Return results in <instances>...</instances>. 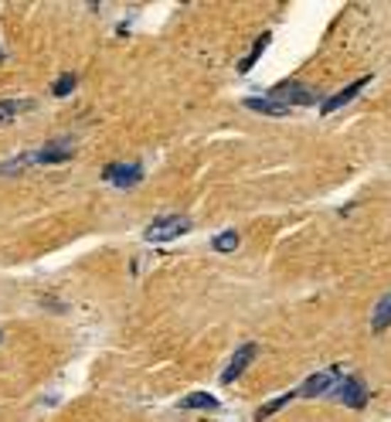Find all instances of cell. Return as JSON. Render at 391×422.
Returning <instances> with one entry per match:
<instances>
[{
  "label": "cell",
  "instance_id": "cell-10",
  "mask_svg": "<svg viewBox=\"0 0 391 422\" xmlns=\"http://www.w3.org/2000/svg\"><path fill=\"white\" fill-rule=\"evenodd\" d=\"M181 408H218V399L211 391H191L188 399H181Z\"/></svg>",
  "mask_w": 391,
  "mask_h": 422
},
{
  "label": "cell",
  "instance_id": "cell-13",
  "mask_svg": "<svg viewBox=\"0 0 391 422\" xmlns=\"http://www.w3.org/2000/svg\"><path fill=\"white\" fill-rule=\"evenodd\" d=\"M238 242H242L238 232L228 228V232H218L215 238H211V249H215V252H235V249H238Z\"/></svg>",
  "mask_w": 391,
  "mask_h": 422
},
{
  "label": "cell",
  "instance_id": "cell-6",
  "mask_svg": "<svg viewBox=\"0 0 391 422\" xmlns=\"http://www.w3.org/2000/svg\"><path fill=\"white\" fill-rule=\"evenodd\" d=\"M255 354H259V344H242L238 351H235V358L228 361V368H225V375H221V381H225V385H232L235 378L242 375V371L249 368L252 361H255Z\"/></svg>",
  "mask_w": 391,
  "mask_h": 422
},
{
  "label": "cell",
  "instance_id": "cell-7",
  "mask_svg": "<svg viewBox=\"0 0 391 422\" xmlns=\"http://www.w3.org/2000/svg\"><path fill=\"white\" fill-rule=\"evenodd\" d=\"M368 82H371V78L364 75V78H358V82H350L347 89H341V93H333V95L327 99V102H323V116H330V112H337L341 106H347V102H350V99H354V95H358L360 89L368 85Z\"/></svg>",
  "mask_w": 391,
  "mask_h": 422
},
{
  "label": "cell",
  "instance_id": "cell-15",
  "mask_svg": "<svg viewBox=\"0 0 391 422\" xmlns=\"http://www.w3.org/2000/svg\"><path fill=\"white\" fill-rule=\"evenodd\" d=\"M289 399H296V391H286V395H279V399H272L269 406H262L259 412H255V419H259V422H262V419H269L272 412H279L282 406H289Z\"/></svg>",
  "mask_w": 391,
  "mask_h": 422
},
{
  "label": "cell",
  "instance_id": "cell-8",
  "mask_svg": "<svg viewBox=\"0 0 391 422\" xmlns=\"http://www.w3.org/2000/svg\"><path fill=\"white\" fill-rule=\"evenodd\" d=\"M34 164H62L72 160V143H48L45 150H34Z\"/></svg>",
  "mask_w": 391,
  "mask_h": 422
},
{
  "label": "cell",
  "instance_id": "cell-2",
  "mask_svg": "<svg viewBox=\"0 0 391 422\" xmlns=\"http://www.w3.org/2000/svg\"><path fill=\"white\" fill-rule=\"evenodd\" d=\"M330 399L333 402H341V406L347 408H364L368 406V389H364V381L360 378H341L333 389H330Z\"/></svg>",
  "mask_w": 391,
  "mask_h": 422
},
{
  "label": "cell",
  "instance_id": "cell-14",
  "mask_svg": "<svg viewBox=\"0 0 391 422\" xmlns=\"http://www.w3.org/2000/svg\"><path fill=\"white\" fill-rule=\"evenodd\" d=\"M391 324V297H385L381 303L375 307V313H371V327L375 330H385Z\"/></svg>",
  "mask_w": 391,
  "mask_h": 422
},
{
  "label": "cell",
  "instance_id": "cell-12",
  "mask_svg": "<svg viewBox=\"0 0 391 422\" xmlns=\"http://www.w3.org/2000/svg\"><path fill=\"white\" fill-rule=\"evenodd\" d=\"M269 41H272V34H262V38H259V41L252 45V51H249V55L242 58V65H238V72H252V65H255L259 58H262V51H266V45H269Z\"/></svg>",
  "mask_w": 391,
  "mask_h": 422
},
{
  "label": "cell",
  "instance_id": "cell-18",
  "mask_svg": "<svg viewBox=\"0 0 391 422\" xmlns=\"http://www.w3.org/2000/svg\"><path fill=\"white\" fill-rule=\"evenodd\" d=\"M0 341H4V337H0Z\"/></svg>",
  "mask_w": 391,
  "mask_h": 422
},
{
  "label": "cell",
  "instance_id": "cell-1",
  "mask_svg": "<svg viewBox=\"0 0 391 422\" xmlns=\"http://www.w3.org/2000/svg\"><path fill=\"white\" fill-rule=\"evenodd\" d=\"M188 232H191V218H184V215H164V218H154L146 225L143 238L146 242H173V238H181Z\"/></svg>",
  "mask_w": 391,
  "mask_h": 422
},
{
  "label": "cell",
  "instance_id": "cell-9",
  "mask_svg": "<svg viewBox=\"0 0 391 422\" xmlns=\"http://www.w3.org/2000/svg\"><path fill=\"white\" fill-rule=\"evenodd\" d=\"M245 106H249L252 112H262V116H289V112H293L286 102L272 99V95H269V99H245Z\"/></svg>",
  "mask_w": 391,
  "mask_h": 422
},
{
  "label": "cell",
  "instance_id": "cell-5",
  "mask_svg": "<svg viewBox=\"0 0 391 422\" xmlns=\"http://www.w3.org/2000/svg\"><path fill=\"white\" fill-rule=\"evenodd\" d=\"M102 177H106L109 184H116V188H133V184L143 181V167L136 160H133V164H109V167L102 171Z\"/></svg>",
  "mask_w": 391,
  "mask_h": 422
},
{
  "label": "cell",
  "instance_id": "cell-16",
  "mask_svg": "<svg viewBox=\"0 0 391 422\" xmlns=\"http://www.w3.org/2000/svg\"><path fill=\"white\" fill-rule=\"evenodd\" d=\"M75 85H78V78L72 75V72H65V75L58 78L55 85H51V93H55V95H58V99H62V95H68V93H72V89H75Z\"/></svg>",
  "mask_w": 391,
  "mask_h": 422
},
{
  "label": "cell",
  "instance_id": "cell-11",
  "mask_svg": "<svg viewBox=\"0 0 391 422\" xmlns=\"http://www.w3.org/2000/svg\"><path fill=\"white\" fill-rule=\"evenodd\" d=\"M24 110H31L28 99H24V102H17V99H0V126H7L17 112H24Z\"/></svg>",
  "mask_w": 391,
  "mask_h": 422
},
{
  "label": "cell",
  "instance_id": "cell-4",
  "mask_svg": "<svg viewBox=\"0 0 391 422\" xmlns=\"http://www.w3.org/2000/svg\"><path fill=\"white\" fill-rule=\"evenodd\" d=\"M272 99H279V102H286V106L293 110V106H310V102H316V93H313L310 85H303V82H282V85H276Z\"/></svg>",
  "mask_w": 391,
  "mask_h": 422
},
{
  "label": "cell",
  "instance_id": "cell-17",
  "mask_svg": "<svg viewBox=\"0 0 391 422\" xmlns=\"http://www.w3.org/2000/svg\"><path fill=\"white\" fill-rule=\"evenodd\" d=\"M0 62H4V48H0Z\"/></svg>",
  "mask_w": 391,
  "mask_h": 422
},
{
  "label": "cell",
  "instance_id": "cell-3",
  "mask_svg": "<svg viewBox=\"0 0 391 422\" xmlns=\"http://www.w3.org/2000/svg\"><path fill=\"white\" fill-rule=\"evenodd\" d=\"M344 378V371L341 368H330V371H320V375H310L303 385H299L296 391V399H316V395H327L337 381Z\"/></svg>",
  "mask_w": 391,
  "mask_h": 422
}]
</instances>
